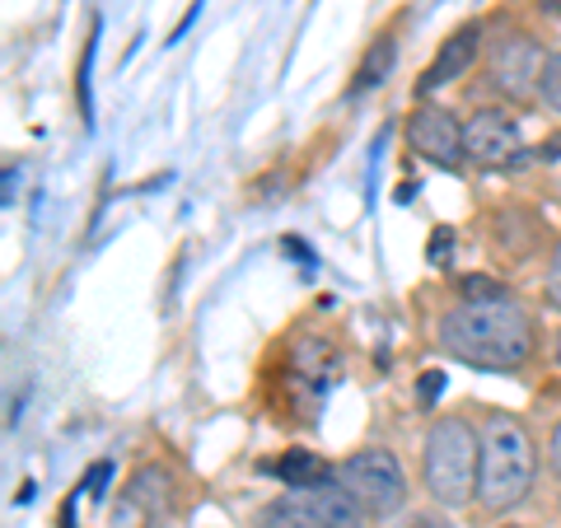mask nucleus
<instances>
[{
	"mask_svg": "<svg viewBox=\"0 0 561 528\" xmlns=\"http://www.w3.org/2000/svg\"><path fill=\"white\" fill-rule=\"evenodd\" d=\"M435 337L445 356L478 369H519L534 356V319L515 295L463 299L440 319Z\"/></svg>",
	"mask_w": 561,
	"mask_h": 528,
	"instance_id": "obj_1",
	"label": "nucleus"
},
{
	"mask_svg": "<svg viewBox=\"0 0 561 528\" xmlns=\"http://www.w3.org/2000/svg\"><path fill=\"white\" fill-rule=\"evenodd\" d=\"M538 478V449L534 435L524 431L519 416H486L482 421V478H478V505L491 515H505L529 501Z\"/></svg>",
	"mask_w": 561,
	"mask_h": 528,
	"instance_id": "obj_2",
	"label": "nucleus"
},
{
	"mask_svg": "<svg viewBox=\"0 0 561 528\" xmlns=\"http://www.w3.org/2000/svg\"><path fill=\"white\" fill-rule=\"evenodd\" d=\"M421 478H426L431 501L449 509L468 505L482 478V431H472L463 416H440L421 449Z\"/></svg>",
	"mask_w": 561,
	"mask_h": 528,
	"instance_id": "obj_3",
	"label": "nucleus"
},
{
	"mask_svg": "<svg viewBox=\"0 0 561 528\" xmlns=\"http://www.w3.org/2000/svg\"><path fill=\"white\" fill-rule=\"evenodd\" d=\"M337 482L365 505V515L389 519L408 501V472L389 449H356L337 463Z\"/></svg>",
	"mask_w": 561,
	"mask_h": 528,
	"instance_id": "obj_4",
	"label": "nucleus"
},
{
	"mask_svg": "<svg viewBox=\"0 0 561 528\" xmlns=\"http://www.w3.org/2000/svg\"><path fill=\"white\" fill-rule=\"evenodd\" d=\"M408 146L435 169H459L463 164V122L445 108H416L408 117Z\"/></svg>",
	"mask_w": 561,
	"mask_h": 528,
	"instance_id": "obj_5",
	"label": "nucleus"
},
{
	"mask_svg": "<svg viewBox=\"0 0 561 528\" xmlns=\"http://www.w3.org/2000/svg\"><path fill=\"white\" fill-rule=\"evenodd\" d=\"M519 150V122L501 108H482L463 122V160L472 164H505Z\"/></svg>",
	"mask_w": 561,
	"mask_h": 528,
	"instance_id": "obj_6",
	"label": "nucleus"
},
{
	"mask_svg": "<svg viewBox=\"0 0 561 528\" xmlns=\"http://www.w3.org/2000/svg\"><path fill=\"white\" fill-rule=\"evenodd\" d=\"M542 66H548V57L538 51L534 38H505V43H496V51H491V80H496V90L515 94V99L538 94Z\"/></svg>",
	"mask_w": 561,
	"mask_h": 528,
	"instance_id": "obj_7",
	"label": "nucleus"
},
{
	"mask_svg": "<svg viewBox=\"0 0 561 528\" xmlns=\"http://www.w3.org/2000/svg\"><path fill=\"white\" fill-rule=\"evenodd\" d=\"M478 47H482V28H478V24L454 28L449 38L440 43V51H435V61L426 66V76H421L416 90H421V94H431V90H440V84L468 76V66L478 61Z\"/></svg>",
	"mask_w": 561,
	"mask_h": 528,
	"instance_id": "obj_8",
	"label": "nucleus"
},
{
	"mask_svg": "<svg viewBox=\"0 0 561 528\" xmlns=\"http://www.w3.org/2000/svg\"><path fill=\"white\" fill-rule=\"evenodd\" d=\"M300 491H305V501H309L313 515H319L323 528H365V505L351 496L337 478H319Z\"/></svg>",
	"mask_w": 561,
	"mask_h": 528,
	"instance_id": "obj_9",
	"label": "nucleus"
},
{
	"mask_svg": "<svg viewBox=\"0 0 561 528\" xmlns=\"http://www.w3.org/2000/svg\"><path fill=\"white\" fill-rule=\"evenodd\" d=\"M393 61H398V47H393V38H375V43H370V51H365L360 66H356V80H351V94H370V90H379V84L393 76Z\"/></svg>",
	"mask_w": 561,
	"mask_h": 528,
	"instance_id": "obj_10",
	"label": "nucleus"
},
{
	"mask_svg": "<svg viewBox=\"0 0 561 528\" xmlns=\"http://www.w3.org/2000/svg\"><path fill=\"white\" fill-rule=\"evenodd\" d=\"M262 528H323L319 515L309 509L305 491H295V496H280L262 509Z\"/></svg>",
	"mask_w": 561,
	"mask_h": 528,
	"instance_id": "obj_11",
	"label": "nucleus"
},
{
	"mask_svg": "<svg viewBox=\"0 0 561 528\" xmlns=\"http://www.w3.org/2000/svg\"><path fill=\"white\" fill-rule=\"evenodd\" d=\"M131 501L140 509H150V515H160V509H169L173 501V482H169V472L164 468H146V472H136V482H131Z\"/></svg>",
	"mask_w": 561,
	"mask_h": 528,
	"instance_id": "obj_12",
	"label": "nucleus"
},
{
	"mask_svg": "<svg viewBox=\"0 0 561 528\" xmlns=\"http://www.w3.org/2000/svg\"><path fill=\"white\" fill-rule=\"evenodd\" d=\"M276 472H280V482H286V486L300 491V486L323 478V463H319V454H309V449H290V454H280Z\"/></svg>",
	"mask_w": 561,
	"mask_h": 528,
	"instance_id": "obj_13",
	"label": "nucleus"
},
{
	"mask_svg": "<svg viewBox=\"0 0 561 528\" xmlns=\"http://www.w3.org/2000/svg\"><path fill=\"white\" fill-rule=\"evenodd\" d=\"M538 94H542V103H548V108L561 117V51H552V57H548V66H542Z\"/></svg>",
	"mask_w": 561,
	"mask_h": 528,
	"instance_id": "obj_14",
	"label": "nucleus"
},
{
	"mask_svg": "<svg viewBox=\"0 0 561 528\" xmlns=\"http://www.w3.org/2000/svg\"><path fill=\"white\" fill-rule=\"evenodd\" d=\"M542 290H548V305L561 313V243H557V253L548 262V280H542Z\"/></svg>",
	"mask_w": 561,
	"mask_h": 528,
	"instance_id": "obj_15",
	"label": "nucleus"
},
{
	"mask_svg": "<svg viewBox=\"0 0 561 528\" xmlns=\"http://www.w3.org/2000/svg\"><path fill=\"white\" fill-rule=\"evenodd\" d=\"M548 463H552V472L561 478V421H557V431H552V439H548Z\"/></svg>",
	"mask_w": 561,
	"mask_h": 528,
	"instance_id": "obj_16",
	"label": "nucleus"
},
{
	"mask_svg": "<svg viewBox=\"0 0 561 528\" xmlns=\"http://www.w3.org/2000/svg\"><path fill=\"white\" fill-rule=\"evenodd\" d=\"M108 472H113L108 463H99V468L90 472V478H84V491H90V496H99V486H103V482H108Z\"/></svg>",
	"mask_w": 561,
	"mask_h": 528,
	"instance_id": "obj_17",
	"label": "nucleus"
},
{
	"mask_svg": "<svg viewBox=\"0 0 561 528\" xmlns=\"http://www.w3.org/2000/svg\"><path fill=\"white\" fill-rule=\"evenodd\" d=\"M408 528H454V524H449L445 515H416Z\"/></svg>",
	"mask_w": 561,
	"mask_h": 528,
	"instance_id": "obj_18",
	"label": "nucleus"
},
{
	"mask_svg": "<svg viewBox=\"0 0 561 528\" xmlns=\"http://www.w3.org/2000/svg\"><path fill=\"white\" fill-rule=\"evenodd\" d=\"M440 379H445V375H435V369H431V375H421V398H435V393H440Z\"/></svg>",
	"mask_w": 561,
	"mask_h": 528,
	"instance_id": "obj_19",
	"label": "nucleus"
},
{
	"mask_svg": "<svg viewBox=\"0 0 561 528\" xmlns=\"http://www.w3.org/2000/svg\"><path fill=\"white\" fill-rule=\"evenodd\" d=\"M542 160H561V136H552V140H542Z\"/></svg>",
	"mask_w": 561,
	"mask_h": 528,
	"instance_id": "obj_20",
	"label": "nucleus"
},
{
	"mask_svg": "<svg viewBox=\"0 0 561 528\" xmlns=\"http://www.w3.org/2000/svg\"><path fill=\"white\" fill-rule=\"evenodd\" d=\"M557 365H561V332H557Z\"/></svg>",
	"mask_w": 561,
	"mask_h": 528,
	"instance_id": "obj_21",
	"label": "nucleus"
},
{
	"mask_svg": "<svg viewBox=\"0 0 561 528\" xmlns=\"http://www.w3.org/2000/svg\"><path fill=\"white\" fill-rule=\"evenodd\" d=\"M501 528H524V524H501Z\"/></svg>",
	"mask_w": 561,
	"mask_h": 528,
	"instance_id": "obj_22",
	"label": "nucleus"
}]
</instances>
